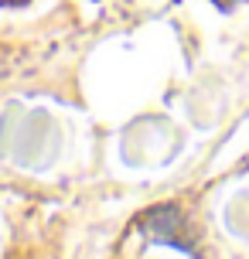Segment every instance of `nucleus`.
Wrapping results in <instances>:
<instances>
[{"label": "nucleus", "mask_w": 249, "mask_h": 259, "mask_svg": "<svg viewBox=\"0 0 249 259\" xmlns=\"http://www.w3.org/2000/svg\"><path fill=\"white\" fill-rule=\"evenodd\" d=\"M137 229H140L144 239H150V242H164V246H174V249H181V252H191V256L198 252L195 242H191V235H188V215H184L174 201L144 211V219L137 222Z\"/></svg>", "instance_id": "nucleus-1"}]
</instances>
